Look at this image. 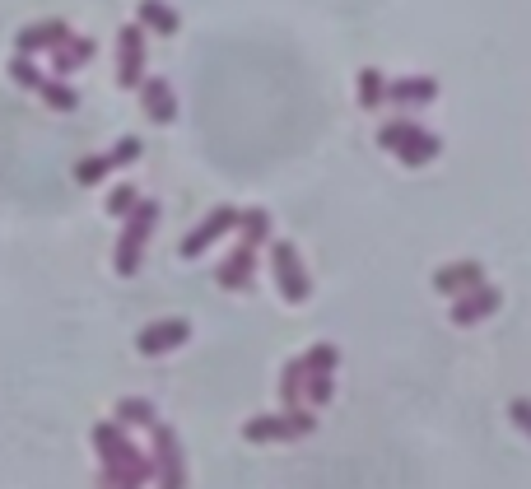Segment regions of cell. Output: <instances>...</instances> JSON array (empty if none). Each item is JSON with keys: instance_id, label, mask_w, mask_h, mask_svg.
I'll return each instance as SVG.
<instances>
[{"instance_id": "1", "label": "cell", "mask_w": 531, "mask_h": 489, "mask_svg": "<svg viewBox=\"0 0 531 489\" xmlns=\"http://www.w3.org/2000/svg\"><path fill=\"white\" fill-rule=\"evenodd\" d=\"M94 448H98V462H103V485H122V489H136V485H154V457L126 438V424L108 420V424H94Z\"/></svg>"}, {"instance_id": "2", "label": "cell", "mask_w": 531, "mask_h": 489, "mask_svg": "<svg viewBox=\"0 0 531 489\" xmlns=\"http://www.w3.org/2000/svg\"><path fill=\"white\" fill-rule=\"evenodd\" d=\"M154 224H159V201H145L140 196L136 205H131V215L122 219V238H117V252H112V266H117V275H131L140 271V257H145V243H150Z\"/></svg>"}, {"instance_id": "3", "label": "cell", "mask_w": 531, "mask_h": 489, "mask_svg": "<svg viewBox=\"0 0 531 489\" xmlns=\"http://www.w3.org/2000/svg\"><path fill=\"white\" fill-rule=\"evenodd\" d=\"M317 429L313 410H280V415H257L243 424L247 443H285V438H308Z\"/></svg>"}, {"instance_id": "4", "label": "cell", "mask_w": 531, "mask_h": 489, "mask_svg": "<svg viewBox=\"0 0 531 489\" xmlns=\"http://www.w3.org/2000/svg\"><path fill=\"white\" fill-rule=\"evenodd\" d=\"M238 219H243V210H233V205H215V210H210V215H205L201 224H196V229L177 243V257H187V261L201 257L205 247H215L219 238H229V233L238 229Z\"/></svg>"}, {"instance_id": "5", "label": "cell", "mask_w": 531, "mask_h": 489, "mask_svg": "<svg viewBox=\"0 0 531 489\" xmlns=\"http://www.w3.org/2000/svg\"><path fill=\"white\" fill-rule=\"evenodd\" d=\"M271 271H275V285H280V294H285L289 303H308V294H313V280H308V271H303L299 252H294V243H271Z\"/></svg>"}, {"instance_id": "6", "label": "cell", "mask_w": 531, "mask_h": 489, "mask_svg": "<svg viewBox=\"0 0 531 489\" xmlns=\"http://www.w3.org/2000/svg\"><path fill=\"white\" fill-rule=\"evenodd\" d=\"M150 434H154V476H159V485L182 489V485H187V457H182L177 434L168 429V424H159V420L150 424Z\"/></svg>"}, {"instance_id": "7", "label": "cell", "mask_w": 531, "mask_h": 489, "mask_svg": "<svg viewBox=\"0 0 531 489\" xmlns=\"http://www.w3.org/2000/svg\"><path fill=\"white\" fill-rule=\"evenodd\" d=\"M145 80V24H126L117 33V84L122 89H140Z\"/></svg>"}, {"instance_id": "8", "label": "cell", "mask_w": 531, "mask_h": 489, "mask_svg": "<svg viewBox=\"0 0 531 489\" xmlns=\"http://www.w3.org/2000/svg\"><path fill=\"white\" fill-rule=\"evenodd\" d=\"M187 340H191V322H182V317H164V322H150L145 331H140L136 350L145 354V359H159V354L182 350Z\"/></svg>"}, {"instance_id": "9", "label": "cell", "mask_w": 531, "mask_h": 489, "mask_svg": "<svg viewBox=\"0 0 531 489\" xmlns=\"http://www.w3.org/2000/svg\"><path fill=\"white\" fill-rule=\"evenodd\" d=\"M499 303H504V294L485 280V285H471L466 294H457L452 299V313H448V322L452 326H476V322H485L490 313H499Z\"/></svg>"}, {"instance_id": "10", "label": "cell", "mask_w": 531, "mask_h": 489, "mask_svg": "<svg viewBox=\"0 0 531 489\" xmlns=\"http://www.w3.org/2000/svg\"><path fill=\"white\" fill-rule=\"evenodd\" d=\"M140 112H145L154 126L177 122V98L164 75H145V80H140Z\"/></svg>"}, {"instance_id": "11", "label": "cell", "mask_w": 531, "mask_h": 489, "mask_svg": "<svg viewBox=\"0 0 531 489\" xmlns=\"http://www.w3.org/2000/svg\"><path fill=\"white\" fill-rule=\"evenodd\" d=\"M70 38V24L66 19H38V24H24L19 28V38H14V52H52L61 42Z\"/></svg>"}, {"instance_id": "12", "label": "cell", "mask_w": 531, "mask_h": 489, "mask_svg": "<svg viewBox=\"0 0 531 489\" xmlns=\"http://www.w3.org/2000/svg\"><path fill=\"white\" fill-rule=\"evenodd\" d=\"M257 252H261L257 243H238V247H233L229 261L215 271L219 289H233V294H238V289L252 285V275H257Z\"/></svg>"}, {"instance_id": "13", "label": "cell", "mask_w": 531, "mask_h": 489, "mask_svg": "<svg viewBox=\"0 0 531 489\" xmlns=\"http://www.w3.org/2000/svg\"><path fill=\"white\" fill-rule=\"evenodd\" d=\"M471 285H485V266H480V261H452V266L434 271V289L438 294H448V299L466 294Z\"/></svg>"}, {"instance_id": "14", "label": "cell", "mask_w": 531, "mask_h": 489, "mask_svg": "<svg viewBox=\"0 0 531 489\" xmlns=\"http://www.w3.org/2000/svg\"><path fill=\"white\" fill-rule=\"evenodd\" d=\"M438 98V80L434 75H406V80L387 84V103H401V108H424Z\"/></svg>"}, {"instance_id": "15", "label": "cell", "mask_w": 531, "mask_h": 489, "mask_svg": "<svg viewBox=\"0 0 531 489\" xmlns=\"http://www.w3.org/2000/svg\"><path fill=\"white\" fill-rule=\"evenodd\" d=\"M94 52H98L94 38H75V33H70L61 47H52V75L70 80V75H75L80 66H89V61H94Z\"/></svg>"}, {"instance_id": "16", "label": "cell", "mask_w": 531, "mask_h": 489, "mask_svg": "<svg viewBox=\"0 0 531 489\" xmlns=\"http://www.w3.org/2000/svg\"><path fill=\"white\" fill-rule=\"evenodd\" d=\"M438 154H443V140L434 136V131H424V126H415L406 136V145L396 150V159L406 163V168H424V163H434Z\"/></svg>"}, {"instance_id": "17", "label": "cell", "mask_w": 531, "mask_h": 489, "mask_svg": "<svg viewBox=\"0 0 531 489\" xmlns=\"http://www.w3.org/2000/svg\"><path fill=\"white\" fill-rule=\"evenodd\" d=\"M136 19L150 28V33H159V38H173L177 24H182V19H177V10H173V5H164V0H140Z\"/></svg>"}, {"instance_id": "18", "label": "cell", "mask_w": 531, "mask_h": 489, "mask_svg": "<svg viewBox=\"0 0 531 489\" xmlns=\"http://www.w3.org/2000/svg\"><path fill=\"white\" fill-rule=\"evenodd\" d=\"M303 378H308V368H303V354H299V359H289L285 373H280V406L285 410L303 406Z\"/></svg>"}, {"instance_id": "19", "label": "cell", "mask_w": 531, "mask_h": 489, "mask_svg": "<svg viewBox=\"0 0 531 489\" xmlns=\"http://www.w3.org/2000/svg\"><path fill=\"white\" fill-rule=\"evenodd\" d=\"M112 420H117V424H140V429H150L159 415H154V406L145 401V396H117V410H112Z\"/></svg>"}, {"instance_id": "20", "label": "cell", "mask_w": 531, "mask_h": 489, "mask_svg": "<svg viewBox=\"0 0 531 489\" xmlns=\"http://www.w3.org/2000/svg\"><path fill=\"white\" fill-rule=\"evenodd\" d=\"M38 94H42V103H47V108H56V112H75V108H80V94H75L61 75H47V80L38 84Z\"/></svg>"}, {"instance_id": "21", "label": "cell", "mask_w": 531, "mask_h": 489, "mask_svg": "<svg viewBox=\"0 0 531 489\" xmlns=\"http://www.w3.org/2000/svg\"><path fill=\"white\" fill-rule=\"evenodd\" d=\"M10 80L19 84V89H33V94H38V84L47 80V75H42V66L33 61V52H14L10 56Z\"/></svg>"}, {"instance_id": "22", "label": "cell", "mask_w": 531, "mask_h": 489, "mask_svg": "<svg viewBox=\"0 0 531 489\" xmlns=\"http://www.w3.org/2000/svg\"><path fill=\"white\" fill-rule=\"evenodd\" d=\"M378 103H387V80H382L378 70L368 66V70H359V108L373 112Z\"/></svg>"}, {"instance_id": "23", "label": "cell", "mask_w": 531, "mask_h": 489, "mask_svg": "<svg viewBox=\"0 0 531 489\" xmlns=\"http://www.w3.org/2000/svg\"><path fill=\"white\" fill-rule=\"evenodd\" d=\"M303 368H308V373H336V368H341V350L322 340L313 350H303Z\"/></svg>"}, {"instance_id": "24", "label": "cell", "mask_w": 531, "mask_h": 489, "mask_svg": "<svg viewBox=\"0 0 531 489\" xmlns=\"http://www.w3.org/2000/svg\"><path fill=\"white\" fill-rule=\"evenodd\" d=\"M108 173H112V159H108V154H89V159L75 163V182H80V187H98V182H103Z\"/></svg>"}, {"instance_id": "25", "label": "cell", "mask_w": 531, "mask_h": 489, "mask_svg": "<svg viewBox=\"0 0 531 489\" xmlns=\"http://www.w3.org/2000/svg\"><path fill=\"white\" fill-rule=\"evenodd\" d=\"M331 396H336V373H308V378H303V401L327 406Z\"/></svg>"}, {"instance_id": "26", "label": "cell", "mask_w": 531, "mask_h": 489, "mask_svg": "<svg viewBox=\"0 0 531 489\" xmlns=\"http://www.w3.org/2000/svg\"><path fill=\"white\" fill-rule=\"evenodd\" d=\"M238 229H243V243H266L271 238V215L266 210H243V219H238Z\"/></svg>"}, {"instance_id": "27", "label": "cell", "mask_w": 531, "mask_h": 489, "mask_svg": "<svg viewBox=\"0 0 531 489\" xmlns=\"http://www.w3.org/2000/svg\"><path fill=\"white\" fill-rule=\"evenodd\" d=\"M136 201H140V191L131 187V182H122V187H112V191H108V215H112V219H126Z\"/></svg>"}, {"instance_id": "28", "label": "cell", "mask_w": 531, "mask_h": 489, "mask_svg": "<svg viewBox=\"0 0 531 489\" xmlns=\"http://www.w3.org/2000/svg\"><path fill=\"white\" fill-rule=\"evenodd\" d=\"M410 131H415V122H387V126L378 131V145H382V150H392V154H396L401 145H406Z\"/></svg>"}, {"instance_id": "29", "label": "cell", "mask_w": 531, "mask_h": 489, "mask_svg": "<svg viewBox=\"0 0 531 489\" xmlns=\"http://www.w3.org/2000/svg\"><path fill=\"white\" fill-rule=\"evenodd\" d=\"M108 159H112V168H126V163H136V159H140V140H136V136L117 140V145L108 150Z\"/></svg>"}, {"instance_id": "30", "label": "cell", "mask_w": 531, "mask_h": 489, "mask_svg": "<svg viewBox=\"0 0 531 489\" xmlns=\"http://www.w3.org/2000/svg\"><path fill=\"white\" fill-rule=\"evenodd\" d=\"M508 415H513V424L531 438V396H513V401H508Z\"/></svg>"}]
</instances>
